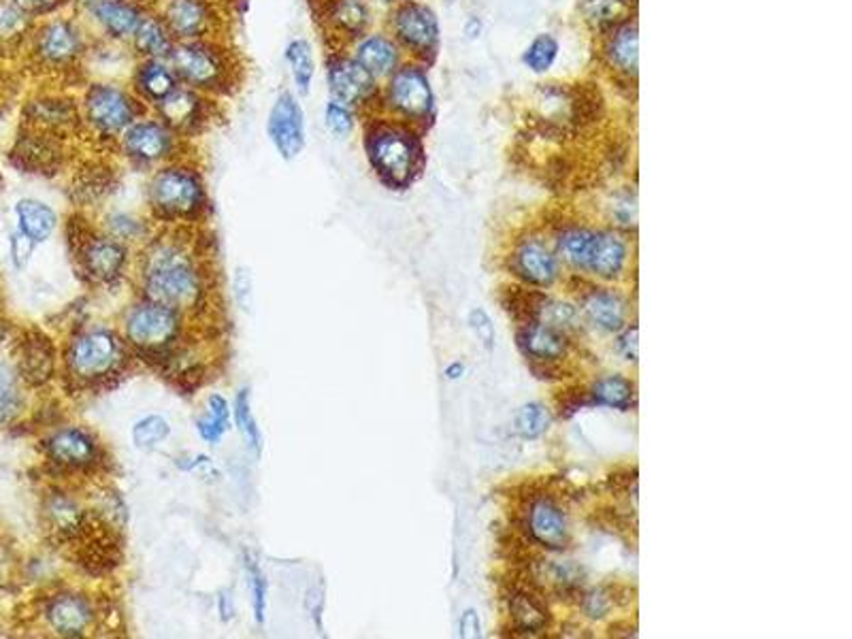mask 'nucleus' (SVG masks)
<instances>
[{"mask_svg": "<svg viewBox=\"0 0 852 639\" xmlns=\"http://www.w3.org/2000/svg\"><path fill=\"white\" fill-rule=\"evenodd\" d=\"M46 616L50 620V627L62 638H81L94 622V612L88 599L81 595H58L48 603Z\"/></svg>", "mask_w": 852, "mask_h": 639, "instance_id": "a878e982", "label": "nucleus"}, {"mask_svg": "<svg viewBox=\"0 0 852 639\" xmlns=\"http://www.w3.org/2000/svg\"><path fill=\"white\" fill-rule=\"evenodd\" d=\"M510 616L520 631L540 633L548 627V612L542 603L527 592H517L510 597Z\"/></svg>", "mask_w": 852, "mask_h": 639, "instance_id": "58836bf2", "label": "nucleus"}, {"mask_svg": "<svg viewBox=\"0 0 852 639\" xmlns=\"http://www.w3.org/2000/svg\"><path fill=\"white\" fill-rule=\"evenodd\" d=\"M324 50H348L373 26L369 0H308Z\"/></svg>", "mask_w": 852, "mask_h": 639, "instance_id": "9b49d317", "label": "nucleus"}, {"mask_svg": "<svg viewBox=\"0 0 852 639\" xmlns=\"http://www.w3.org/2000/svg\"><path fill=\"white\" fill-rule=\"evenodd\" d=\"M267 134L280 153V158L290 162L299 158L308 143V127H305V109L299 97L290 90H282L271 104L267 118Z\"/></svg>", "mask_w": 852, "mask_h": 639, "instance_id": "a211bd4d", "label": "nucleus"}, {"mask_svg": "<svg viewBox=\"0 0 852 639\" xmlns=\"http://www.w3.org/2000/svg\"><path fill=\"white\" fill-rule=\"evenodd\" d=\"M373 111H382L412 127H429L435 118V92L427 67L420 62H403L380 88V99Z\"/></svg>", "mask_w": 852, "mask_h": 639, "instance_id": "0eeeda50", "label": "nucleus"}, {"mask_svg": "<svg viewBox=\"0 0 852 639\" xmlns=\"http://www.w3.org/2000/svg\"><path fill=\"white\" fill-rule=\"evenodd\" d=\"M24 127L53 132L71 141L81 139L83 122L79 111L78 90H50L30 99L24 107Z\"/></svg>", "mask_w": 852, "mask_h": 639, "instance_id": "dca6fc26", "label": "nucleus"}, {"mask_svg": "<svg viewBox=\"0 0 852 639\" xmlns=\"http://www.w3.org/2000/svg\"><path fill=\"white\" fill-rule=\"evenodd\" d=\"M348 51L362 69L378 81H387L405 60L403 51L394 43V39L382 30H369L359 41H354Z\"/></svg>", "mask_w": 852, "mask_h": 639, "instance_id": "4be33fe9", "label": "nucleus"}, {"mask_svg": "<svg viewBox=\"0 0 852 639\" xmlns=\"http://www.w3.org/2000/svg\"><path fill=\"white\" fill-rule=\"evenodd\" d=\"M543 311H550V316H548V325H552V327H557V329H568V327H573V322H575V309L573 307L568 306V303H557V306L552 307H543Z\"/></svg>", "mask_w": 852, "mask_h": 639, "instance_id": "4d7b16f0", "label": "nucleus"}, {"mask_svg": "<svg viewBox=\"0 0 852 639\" xmlns=\"http://www.w3.org/2000/svg\"><path fill=\"white\" fill-rule=\"evenodd\" d=\"M503 306L517 320H524V325H531L542 316L543 307L548 306V301L543 294H538V292L512 288L510 299L503 301Z\"/></svg>", "mask_w": 852, "mask_h": 639, "instance_id": "c03bdc74", "label": "nucleus"}, {"mask_svg": "<svg viewBox=\"0 0 852 639\" xmlns=\"http://www.w3.org/2000/svg\"><path fill=\"white\" fill-rule=\"evenodd\" d=\"M154 2L156 0H86L76 4V11L94 39H107L129 46L143 18L154 11Z\"/></svg>", "mask_w": 852, "mask_h": 639, "instance_id": "4468645a", "label": "nucleus"}, {"mask_svg": "<svg viewBox=\"0 0 852 639\" xmlns=\"http://www.w3.org/2000/svg\"><path fill=\"white\" fill-rule=\"evenodd\" d=\"M130 90L148 109L164 101L171 92L180 88V79L176 76L171 62L167 58H150L134 60L129 76Z\"/></svg>", "mask_w": 852, "mask_h": 639, "instance_id": "412c9836", "label": "nucleus"}, {"mask_svg": "<svg viewBox=\"0 0 852 639\" xmlns=\"http://www.w3.org/2000/svg\"><path fill=\"white\" fill-rule=\"evenodd\" d=\"M584 311L593 325L605 331H619L627 318V307L622 303V299L608 290L593 292L584 303Z\"/></svg>", "mask_w": 852, "mask_h": 639, "instance_id": "e433bc0d", "label": "nucleus"}, {"mask_svg": "<svg viewBox=\"0 0 852 639\" xmlns=\"http://www.w3.org/2000/svg\"><path fill=\"white\" fill-rule=\"evenodd\" d=\"M471 320H473V329H475V332H478V335L484 339V343H487V346H491L494 332H492L491 320H489V316H487L484 311H473Z\"/></svg>", "mask_w": 852, "mask_h": 639, "instance_id": "e2e57ef3", "label": "nucleus"}, {"mask_svg": "<svg viewBox=\"0 0 852 639\" xmlns=\"http://www.w3.org/2000/svg\"><path fill=\"white\" fill-rule=\"evenodd\" d=\"M154 9L176 41L224 39L233 18L218 0H156Z\"/></svg>", "mask_w": 852, "mask_h": 639, "instance_id": "1a4fd4ad", "label": "nucleus"}, {"mask_svg": "<svg viewBox=\"0 0 852 639\" xmlns=\"http://www.w3.org/2000/svg\"><path fill=\"white\" fill-rule=\"evenodd\" d=\"M69 143H71V139H64L60 134L46 132L39 128L24 127L18 141H16L13 160L27 173L53 176L64 167Z\"/></svg>", "mask_w": 852, "mask_h": 639, "instance_id": "6ab92c4d", "label": "nucleus"}, {"mask_svg": "<svg viewBox=\"0 0 852 639\" xmlns=\"http://www.w3.org/2000/svg\"><path fill=\"white\" fill-rule=\"evenodd\" d=\"M69 373L81 383L109 380L124 365V348L120 339L107 329L79 332L67 352Z\"/></svg>", "mask_w": 852, "mask_h": 639, "instance_id": "f8f14e48", "label": "nucleus"}, {"mask_svg": "<svg viewBox=\"0 0 852 639\" xmlns=\"http://www.w3.org/2000/svg\"><path fill=\"white\" fill-rule=\"evenodd\" d=\"M640 37L638 24L633 20H624L612 26L610 39L605 43V56L610 67L624 77L638 76V58H640Z\"/></svg>", "mask_w": 852, "mask_h": 639, "instance_id": "c756f323", "label": "nucleus"}, {"mask_svg": "<svg viewBox=\"0 0 852 639\" xmlns=\"http://www.w3.org/2000/svg\"><path fill=\"white\" fill-rule=\"evenodd\" d=\"M627 262V246L617 232H597L593 258L589 269L603 280L619 278Z\"/></svg>", "mask_w": 852, "mask_h": 639, "instance_id": "f704fd0d", "label": "nucleus"}, {"mask_svg": "<svg viewBox=\"0 0 852 639\" xmlns=\"http://www.w3.org/2000/svg\"><path fill=\"white\" fill-rule=\"evenodd\" d=\"M517 427L522 437H540L550 427V413L540 403H529L518 411Z\"/></svg>", "mask_w": 852, "mask_h": 639, "instance_id": "3c124183", "label": "nucleus"}, {"mask_svg": "<svg viewBox=\"0 0 852 639\" xmlns=\"http://www.w3.org/2000/svg\"><path fill=\"white\" fill-rule=\"evenodd\" d=\"M324 77L329 97L352 107L359 116L375 109L380 99V81L369 76L348 50L324 53Z\"/></svg>", "mask_w": 852, "mask_h": 639, "instance_id": "ddd939ff", "label": "nucleus"}, {"mask_svg": "<svg viewBox=\"0 0 852 639\" xmlns=\"http://www.w3.org/2000/svg\"><path fill=\"white\" fill-rule=\"evenodd\" d=\"M83 137L99 146H116L127 128L150 109L134 97L127 81L88 79L78 90Z\"/></svg>", "mask_w": 852, "mask_h": 639, "instance_id": "20e7f679", "label": "nucleus"}, {"mask_svg": "<svg viewBox=\"0 0 852 639\" xmlns=\"http://www.w3.org/2000/svg\"><path fill=\"white\" fill-rule=\"evenodd\" d=\"M167 60L181 86L218 101L233 97L245 79V62L229 37L176 41Z\"/></svg>", "mask_w": 852, "mask_h": 639, "instance_id": "f03ea898", "label": "nucleus"}, {"mask_svg": "<svg viewBox=\"0 0 852 639\" xmlns=\"http://www.w3.org/2000/svg\"><path fill=\"white\" fill-rule=\"evenodd\" d=\"M79 264L83 273H88L94 281L118 280L127 267L129 252L127 246L109 234H90L86 230H79L78 239Z\"/></svg>", "mask_w": 852, "mask_h": 639, "instance_id": "aec40b11", "label": "nucleus"}, {"mask_svg": "<svg viewBox=\"0 0 852 639\" xmlns=\"http://www.w3.org/2000/svg\"><path fill=\"white\" fill-rule=\"evenodd\" d=\"M186 143L178 132L148 111L118 137L113 148L137 169H158L181 158Z\"/></svg>", "mask_w": 852, "mask_h": 639, "instance_id": "6e6552de", "label": "nucleus"}, {"mask_svg": "<svg viewBox=\"0 0 852 639\" xmlns=\"http://www.w3.org/2000/svg\"><path fill=\"white\" fill-rule=\"evenodd\" d=\"M171 435V425L162 416H148L132 427V441L139 450H154Z\"/></svg>", "mask_w": 852, "mask_h": 639, "instance_id": "a18cd8bd", "label": "nucleus"}, {"mask_svg": "<svg viewBox=\"0 0 852 639\" xmlns=\"http://www.w3.org/2000/svg\"><path fill=\"white\" fill-rule=\"evenodd\" d=\"M180 332L178 309L148 301L137 306L127 318L129 341L146 355L164 352Z\"/></svg>", "mask_w": 852, "mask_h": 639, "instance_id": "f3484780", "label": "nucleus"}, {"mask_svg": "<svg viewBox=\"0 0 852 639\" xmlns=\"http://www.w3.org/2000/svg\"><path fill=\"white\" fill-rule=\"evenodd\" d=\"M143 288L150 301L171 309L194 307L201 299V278L192 258L176 239H160L146 256Z\"/></svg>", "mask_w": 852, "mask_h": 639, "instance_id": "39448f33", "label": "nucleus"}, {"mask_svg": "<svg viewBox=\"0 0 852 639\" xmlns=\"http://www.w3.org/2000/svg\"><path fill=\"white\" fill-rule=\"evenodd\" d=\"M53 365H56V355H53L52 341L39 332L30 335L22 343V358H20V369L24 380L34 386L48 382L52 378Z\"/></svg>", "mask_w": 852, "mask_h": 639, "instance_id": "2f4dec72", "label": "nucleus"}, {"mask_svg": "<svg viewBox=\"0 0 852 639\" xmlns=\"http://www.w3.org/2000/svg\"><path fill=\"white\" fill-rule=\"evenodd\" d=\"M612 597H608L603 590H594L584 599V610L593 618H603L612 608Z\"/></svg>", "mask_w": 852, "mask_h": 639, "instance_id": "13d9d810", "label": "nucleus"}, {"mask_svg": "<svg viewBox=\"0 0 852 639\" xmlns=\"http://www.w3.org/2000/svg\"><path fill=\"white\" fill-rule=\"evenodd\" d=\"M176 46V37L162 22V18L152 11L143 18V22L134 30L129 41V50L134 60H150V58H169V53Z\"/></svg>", "mask_w": 852, "mask_h": 639, "instance_id": "cd10ccee", "label": "nucleus"}, {"mask_svg": "<svg viewBox=\"0 0 852 639\" xmlns=\"http://www.w3.org/2000/svg\"><path fill=\"white\" fill-rule=\"evenodd\" d=\"M150 111L173 132H178L183 141H190L206 134L222 118V101L180 86Z\"/></svg>", "mask_w": 852, "mask_h": 639, "instance_id": "2eb2a0df", "label": "nucleus"}, {"mask_svg": "<svg viewBox=\"0 0 852 639\" xmlns=\"http://www.w3.org/2000/svg\"><path fill=\"white\" fill-rule=\"evenodd\" d=\"M16 216L20 232L32 243L48 241L58 227V216L52 207L37 199H22L16 204Z\"/></svg>", "mask_w": 852, "mask_h": 639, "instance_id": "473e14b6", "label": "nucleus"}, {"mask_svg": "<svg viewBox=\"0 0 852 639\" xmlns=\"http://www.w3.org/2000/svg\"><path fill=\"white\" fill-rule=\"evenodd\" d=\"M620 350L629 360H638V327L627 329L620 337Z\"/></svg>", "mask_w": 852, "mask_h": 639, "instance_id": "680f3d73", "label": "nucleus"}, {"mask_svg": "<svg viewBox=\"0 0 852 639\" xmlns=\"http://www.w3.org/2000/svg\"><path fill=\"white\" fill-rule=\"evenodd\" d=\"M631 0H587L584 13L589 20H593L599 26H617L620 9L629 4Z\"/></svg>", "mask_w": 852, "mask_h": 639, "instance_id": "864d4df0", "label": "nucleus"}, {"mask_svg": "<svg viewBox=\"0 0 852 639\" xmlns=\"http://www.w3.org/2000/svg\"><path fill=\"white\" fill-rule=\"evenodd\" d=\"M322 608H324V590L322 587H313L308 592V610L318 629H322Z\"/></svg>", "mask_w": 852, "mask_h": 639, "instance_id": "052dcab7", "label": "nucleus"}, {"mask_svg": "<svg viewBox=\"0 0 852 639\" xmlns=\"http://www.w3.org/2000/svg\"><path fill=\"white\" fill-rule=\"evenodd\" d=\"M134 64V56L129 46L94 39L88 58H86V81L88 79H107V81H129L130 71Z\"/></svg>", "mask_w": 852, "mask_h": 639, "instance_id": "b1692460", "label": "nucleus"}, {"mask_svg": "<svg viewBox=\"0 0 852 639\" xmlns=\"http://www.w3.org/2000/svg\"><path fill=\"white\" fill-rule=\"evenodd\" d=\"M22 406L20 386L13 376V371L0 362V425H7L16 418Z\"/></svg>", "mask_w": 852, "mask_h": 639, "instance_id": "09e8293b", "label": "nucleus"}, {"mask_svg": "<svg viewBox=\"0 0 852 639\" xmlns=\"http://www.w3.org/2000/svg\"><path fill=\"white\" fill-rule=\"evenodd\" d=\"M559 56V43L552 34H540L531 46L529 50L524 51V64L533 71V73H545L554 60Z\"/></svg>", "mask_w": 852, "mask_h": 639, "instance_id": "8fccbe9b", "label": "nucleus"}, {"mask_svg": "<svg viewBox=\"0 0 852 639\" xmlns=\"http://www.w3.org/2000/svg\"><path fill=\"white\" fill-rule=\"evenodd\" d=\"M362 120V148L373 173L392 190L410 188L424 167L422 130L382 111Z\"/></svg>", "mask_w": 852, "mask_h": 639, "instance_id": "f257e3e1", "label": "nucleus"}, {"mask_svg": "<svg viewBox=\"0 0 852 639\" xmlns=\"http://www.w3.org/2000/svg\"><path fill=\"white\" fill-rule=\"evenodd\" d=\"M529 531L548 550H565L571 541L568 516L550 499H540L531 506Z\"/></svg>", "mask_w": 852, "mask_h": 639, "instance_id": "bb28decb", "label": "nucleus"}, {"mask_svg": "<svg viewBox=\"0 0 852 639\" xmlns=\"http://www.w3.org/2000/svg\"><path fill=\"white\" fill-rule=\"evenodd\" d=\"M218 2H220V4H224L229 11H234V4H237L239 0H218Z\"/></svg>", "mask_w": 852, "mask_h": 639, "instance_id": "69168bd1", "label": "nucleus"}, {"mask_svg": "<svg viewBox=\"0 0 852 639\" xmlns=\"http://www.w3.org/2000/svg\"><path fill=\"white\" fill-rule=\"evenodd\" d=\"M597 232L589 229H569L561 234L559 248L565 256V260L578 269H589L593 258Z\"/></svg>", "mask_w": 852, "mask_h": 639, "instance_id": "a19ab883", "label": "nucleus"}, {"mask_svg": "<svg viewBox=\"0 0 852 639\" xmlns=\"http://www.w3.org/2000/svg\"><path fill=\"white\" fill-rule=\"evenodd\" d=\"M378 2H382V4H390V7H392V4H397V2H401V0H378Z\"/></svg>", "mask_w": 852, "mask_h": 639, "instance_id": "338daca9", "label": "nucleus"}, {"mask_svg": "<svg viewBox=\"0 0 852 639\" xmlns=\"http://www.w3.org/2000/svg\"><path fill=\"white\" fill-rule=\"evenodd\" d=\"M148 204L160 222H197L209 204L201 171L183 158L158 167L148 181Z\"/></svg>", "mask_w": 852, "mask_h": 639, "instance_id": "423d86ee", "label": "nucleus"}, {"mask_svg": "<svg viewBox=\"0 0 852 639\" xmlns=\"http://www.w3.org/2000/svg\"><path fill=\"white\" fill-rule=\"evenodd\" d=\"M612 216L622 227H635L638 222V203L633 192H619L612 201Z\"/></svg>", "mask_w": 852, "mask_h": 639, "instance_id": "6e6d98bb", "label": "nucleus"}, {"mask_svg": "<svg viewBox=\"0 0 852 639\" xmlns=\"http://www.w3.org/2000/svg\"><path fill=\"white\" fill-rule=\"evenodd\" d=\"M245 576H248V588H250V595H252V608H254V616H257V622L262 625L264 622V616H267V599H269V582H267V576L260 567V562L245 552Z\"/></svg>", "mask_w": 852, "mask_h": 639, "instance_id": "49530a36", "label": "nucleus"}, {"mask_svg": "<svg viewBox=\"0 0 852 639\" xmlns=\"http://www.w3.org/2000/svg\"><path fill=\"white\" fill-rule=\"evenodd\" d=\"M234 425L239 429V433L243 437L245 446L260 455L262 452V431H260L259 422H257V416L252 411V397H250V390H239L237 397H234L233 403Z\"/></svg>", "mask_w": 852, "mask_h": 639, "instance_id": "ea45409f", "label": "nucleus"}, {"mask_svg": "<svg viewBox=\"0 0 852 639\" xmlns=\"http://www.w3.org/2000/svg\"><path fill=\"white\" fill-rule=\"evenodd\" d=\"M357 120H359V113L343 102L329 99V102L324 104V127L337 139L350 137L357 128Z\"/></svg>", "mask_w": 852, "mask_h": 639, "instance_id": "de8ad7c7", "label": "nucleus"}, {"mask_svg": "<svg viewBox=\"0 0 852 639\" xmlns=\"http://www.w3.org/2000/svg\"><path fill=\"white\" fill-rule=\"evenodd\" d=\"M46 520L50 531L60 539H76L88 518L71 497L52 495L46 501Z\"/></svg>", "mask_w": 852, "mask_h": 639, "instance_id": "72a5a7b5", "label": "nucleus"}, {"mask_svg": "<svg viewBox=\"0 0 852 639\" xmlns=\"http://www.w3.org/2000/svg\"><path fill=\"white\" fill-rule=\"evenodd\" d=\"M593 401L608 408L629 409L633 406V383L620 376L603 378L594 383Z\"/></svg>", "mask_w": 852, "mask_h": 639, "instance_id": "37998d69", "label": "nucleus"}, {"mask_svg": "<svg viewBox=\"0 0 852 639\" xmlns=\"http://www.w3.org/2000/svg\"><path fill=\"white\" fill-rule=\"evenodd\" d=\"M285 62L290 67V76L294 88L301 97H308L315 79V56L308 39H292L284 50Z\"/></svg>", "mask_w": 852, "mask_h": 639, "instance_id": "c9c22d12", "label": "nucleus"}, {"mask_svg": "<svg viewBox=\"0 0 852 639\" xmlns=\"http://www.w3.org/2000/svg\"><path fill=\"white\" fill-rule=\"evenodd\" d=\"M34 20L11 0H0V46H13L30 37Z\"/></svg>", "mask_w": 852, "mask_h": 639, "instance_id": "79ce46f5", "label": "nucleus"}, {"mask_svg": "<svg viewBox=\"0 0 852 639\" xmlns=\"http://www.w3.org/2000/svg\"><path fill=\"white\" fill-rule=\"evenodd\" d=\"M118 173L104 158L81 160L71 179V199L78 207H94L116 190Z\"/></svg>", "mask_w": 852, "mask_h": 639, "instance_id": "5701e85b", "label": "nucleus"}, {"mask_svg": "<svg viewBox=\"0 0 852 639\" xmlns=\"http://www.w3.org/2000/svg\"><path fill=\"white\" fill-rule=\"evenodd\" d=\"M388 34L413 62L431 64L440 48V22L431 7L418 0L392 4L388 16Z\"/></svg>", "mask_w": 852, "mask_h": 639, "instance_id": "9d476101", "label": "nucleus"}, {"mask_svg": "<svg viewBox=\"0 0 852 639\" xmlns=\"http://www.w3.org/2000/svg\"><path fill=\"white\" fill-rule=\"evenodd\" d=\"M28 41L32 62L46 76L81 88L86 81V58L94 37L76 9L73 16L58 13L32 26Z\"/></svg>", "mask_w": 852, "mask_h": 639, "instance_id": "7ed1b4c3", "label": "nucleus"}, {"mask_svg": "<svg viewBox=\"0 0 852 639\" xmlns=\"http://www.w3.org/2000/svg\"><path fill=\"white\" fill-rule=\"evenodd\" d=\"M518 273L535 286H552L559 276V262L542 241H527L520 246L517 252Z\"/></svg>", "mask_w": 852, "mask_h": 639, "instance_id": "7c9ffc66", "label": "nucleus"}, {"mask_svg": "<svg viewBox=\"0 0 852 639\" xmlns=\"http://www.w3.org/2000/svg\"><path fill=\"white\" fill-rule=\"evenodd\" d=\"M20 7L32 20H46L62 13L67 7L76 9V0H11Z\"/></svg>", "mask_w": 852, "mask_h": 639, "instance_id": "5fc2aeb1", "label": "nucleus"}, {"mask_svg": "<svg viewBox=\"0 0 852 639\" xmlns=\"http://www.w3.org/2000/svg\"><path fill=\"white\" fill-rule=\"evenodd\" d=\"M104 229H107L109 237L127 243L130 239H139L143 234L146 227H143L141 220H137L130 213H111L107 218V222H104Z\"/></svg>", "mask_w": 852, "mask_h": 639, "instance_id": "603ef678", "label": "nucleus"}, {"mask_svg": "<svg viewBox=\"0 0 852 639\" xmlns=\"http://www.w3.org/2000/svg\"><path fill=\"white\" fill-rule=\"evenodd\" d=\"M48 457L69 469H86L97 465L99 446L92 435L81 429H62L46 441Z\"/></svg>", "mask_w": 852, "mask_h": 639, "instance_id": "393cba45", "label": "nucleus"}, {"mask_svg": "<svg viewBox=\"0 0 852 639\" xmlns=\"http://www.w3.org/2000/svg\"><path fill=\"white\" fill-rule=\"evenodd\" d=\"M461 631L465 638H478L480 636V620L478 613L467 612L461 620Z\"/></svg>", "mask_w": 852, "mask_h": 639, "instance_id": "0e129e2a", "label": "nucleus"}, {"mask_svg": "<svg viewBox=\"0 0 852 639\" xmlns=\"http://www.w3.org/2000/svg\"><path fill=\"white\" fill-rule=\"evenodd\" d=\"M518 343L527 357L540 362H552L565 357L568 339L561 329L548 322H531L518 332Z\"/></svg>", "mask_w": 852, "mask_h": 639, "instance_id": "c85d7f7f", "label": "nucleus"}, {"mask_svg": "<svg viewBox=\"0 0 852 639\" xmlns=\"http://www.w3.org/2000/svg\"><path fill=\"white\" fill-rule=\"evenodd\" d=\"M231 425V408L222 395H211L207 399L206 416L197 422V431L207 443L215 446L229 431Z\"/></svg>", "mask_w": 852, "mask_h": 639, "instance_id": "4c0bfd02", "label": "nucleus"}, {"mask_svg": "<svg viewBox=\"0 0 852 639\" xmlns=\"http://www.w3.org/2000/svg\"><path fill=\"white\" fill-rule=\"evenodd\" d=\"M233 286L237 301L241 303L243 309H248V299H250V294H252V278H250V271H248V269H237Z\"/></svg>", "mask_w": 852, "mask_h": 639, "instance_id": "bf43d9fd", "label": "nucleus"}]
</instances>
